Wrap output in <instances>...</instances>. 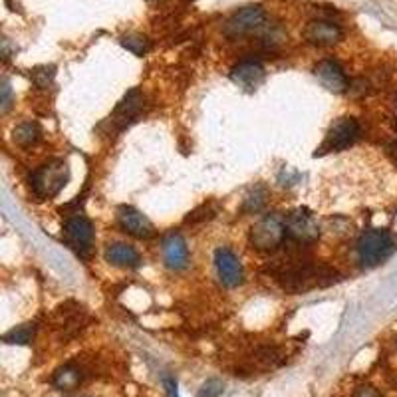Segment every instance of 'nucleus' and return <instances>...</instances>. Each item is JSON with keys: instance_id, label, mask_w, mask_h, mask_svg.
<instances>
[{"instance_id": "26", "label": "nucleus", "mask_w": 397, "mask_h": 397, "mask_svg": "<svg viewBox=\"0 0 397 397\" xmlns=\"http://www.w3.org/2000/svg\"><path fill=\"white\" fill-rule=\"evenodd\" d=\"M8 106H10V86H8V81H4L2 84V111L8 110Z\"/></svg>"}, {"instance_id": "8", "label": "nucleus", "mask_w": 397, "mask_h": 397, "mask_svg": "<svg viewBox=\"0 0 397 397\" xmlns=\"http://www.w3.org/2000/svg\"><path fill=\"white\" fill-rule=\"evenodd\" d=\"M64 237L79 256H88L94 240V226L81 215L68 217L64 222Z\"/></svg>"}, {"instance_id": "13", "label": "nucleus", "mask_w": 397, "mask_h": 397, "mask_svg": "<svg viewBox=\"0 0 397 397\" xmlns=\"http://www.w3.org/2000/svg\"><path fill=\"white\" fill-rule=\"evenodd\" d=\"M143 104H145V95H143L137 88H133L131 92H127L126 97H124V99L119 101V106L115 108L111 122L117 126V129H124V127L129 126L131 122H135V117L142 113Z\"/></svg>"}, {"instance_id": "4", "label": "nucleus", "mask_w": 397, "mask_h": 397, "mask_svg": "<svg viewBox=\"0 0 397 397\" xmlns=\"http://www.w3.org/2000/svg\"><path fill=\"white\" fill-rule=\"evenodd\" d=\"M286 238V219L272 213L262 217L251 229V244L260 253H270L278 249Z\"/></svg>"}, {"instance_id": "14", "label": "nucleus", "mask_w": 397, "mask_h": 397, "mask_svg": "<svg viewBox=\"0 0 397 397\" xmlns=\"http://www.w3.org/2000/svg\"><path fill=\"white\" fill-rule=\"evenodd\" d=\"M163 260L171 270H183L189 264V251L181 235L171 233L163 238Z\"/></svg>"}, {"instance_id": "3", "label": "nucleus", "mask_w": 397, "mask_h": 397, "mask_svg": "<svg viewBox=\"0 0 397 397\" xmlns=\"http://www.w3.org/2000/svg\"><path fill=\"white\" fill-rule=\"evenodd\" d=\"M394 249H396V242H394L391 235L387 231H381V229L364 231L358 238V244H356L360 262L364 267H378L380 262H383L389 254L394 253Z\"/></svg>"}, {"instance_id": "25", "label": "nucleus", "mask_w": 397, "mask_h": 397, "mask_svg": "<svg viewBox=\"0 0 397 397\" xmlns=\"http://www.w3.org/2000/svg\"><path fill=\"white\" fill-rule=\"evenodd\" d=\"M163 385H165V394L167 397H179V391H177V381L171 376H165L163 378Z\"/></svg>"}, {"instance_id": "20", "label": "nucleus", "mask_w": 397, "mask_h": 397, "mask_svg": "<svg viewBox=\"0 0 397 397\" xmlns=\"http://www.w3.org/2000/svg\"><path fill=\"white\" fill-rule=\"evenodd\" d=\"M122 46L127 48L129 52H133L135 56H143L147 50H149V40L142 36V34H131V36H126L122 38Z\"/></svg>"}, {"instance_id": "12", "label": "nucleus", "mask_w": 397, "mask_h": 397, "mask_svg": "<svg viewBox=\"0 0 397 397\" xmlns=\"http://www.w3.org/2000/svg\"><path fill=\"white\" fill-rule=\"evenodd\" d=\"M304 38L314 46H333L342 40V28L330 20H312L304 28Z\"/></svg>"}, {"instance_id": "16", "label": "nucleus", "mask_w": 397, "mask_h": 397, "mask_svg": "<svg viewBox=\"0 0 397 397\" xmlns=\"http://www.w3.org/2000/svg\"><path fill=\"white\" fill-rule=\"evenodd\" d=\"M106 260L111 262L113 267H119V269H135L142 262L139 253L131 244H126V242H111V244H108Z\"/></svg>"}, {"instance_id": "21", "label": "nucleus", "mask_w": 397, "mask_h": 397, "mask_svg": "<svg viewBox=\"0 0 397 397\" xmlns=\"http://www.w3.org/2000/svg\"><path fill=\"white\" fill-rule=\"evenodd\" d=\"M267 197H269V193L262 189V187H256V189L244 199V211L246 213H258L262 206L267 205Z\"/></svg>"}, {"instance_id": "22", "label": "nucleus", "mask_w": 397, "mask_h": 397, "mask_svg": "<svg viewBox=\"0 0 397 397\" xmlns=\"http://www.w3.org/2000/svg\"><path fill=\"white\" fill-rule=\"evenodd\" d=\"M56 76V68L54 66H40L32 72V81L36 84V88L46 90L48 86L52 84V79Z\"/></svg>"}, {"instance_id": "18", "label": "nucleus", "mask_w": 397, "mask_h": 397, "mask_svg": "<svg viewBox=\"0 0 397 397\" xmlns=\"http://www.w3.org/2000/svg\"><path fill=\"white\" fill-rule=\"evenodd\" d=\"M40 137H42V129H40V126L36 122L20 124L14 129V133H12V139L20 147H32V145H36V143L40 142Z\"/></svg>"}, {"instance_id": "7", "label": "nucleus", "mask_w": 397, "mask_h": 397, "mask_svg": "<svg viewBox=\"0 0 397 397\" xmlns=\"http://www.w3.org/2000/svg\"><path fill=\"white\" fill-rule=\"evenodd\" d=\"M286 237L298 244H312L320 237V224L308 209H296L286 219Z\"/></svg>"}, {"instance_id": "24", "label": "nucleus", "mask_w": 397, "mask_h": 397, "mask_svg": "<svg viewBox=\"0 0 397 397\" xmlns=\"http://www.w3.org/2000/svg\"><path fill=\"white\" fill-rule=\"evenodd\" d=\"M354 397H381L380 391L371 385H360L356 391H354Z\"/></svg>"}, {"instance_id": "5", "label": "nucleus", "mask_w": 397, "mask_h": 397, "mask_svg": "<svg viewBox=\"0 0 397 397\" xmlns=\"http://www.w3.org/2000/svg\"><path fill=\"white\" fill-rule=\"evenodd\" d=\"M360 137V124L354 117H340L336 119L326 135L324 143L320 145L316 155H324L330 151H344L349 145H354Z\"/></svg>"}, {"instance_id": "6", "label": "nucleus", "mask_w": 397, "mask_h": 397, "mask_svg": "<svg viewBox=\"0 0 397 397\" xmlns=\"http://www.w3.org/2000/svg\"><path fill=\"white\" fill-rule=\"evenodd\" d=\"M264 20H267L264 8L258 4H251V6H244L231 16L224 22L222 32L226 38H240V36H246L251 32L258 30L264 24Z\"/></svg>"}, {"instance_id": "19", "label": "nucleus", "mask_w": 397, "mask_h": 397, "mask_svg": "<svg viewBox=\"0 0 397 397\" xmlns=\"http://www.w3.org/2000/svg\"><path fill=\"white\" fill-rule=\"evenodd\" d=\"M34 324H22V326H16L8 333H4V342L6 344H18V346H24V344H30L32 338H34Z\"/></svg>"}, {"instance_id": "15", "label": "nucleus", "mask_w": 397, "mask_h": 397, "mask_svg": "<svg viewBox=\"0 0 397 397\" xmlns=\"http://www.w3.org/2000/svg\"><path fill=\"white\" fill-rule=\"evenodd\" d=\"M264 78V68L260 62L254 60H244V62L237 64L231 72V79L244 88V90H254Z\"/></svg>"}, {"instance_id": "1", "label": "nucleus", "mask_w": 397, "mask_h": 397, "mask_svg": "<svg viewBox=\"0 0 397 397\" xmlns=\"http://www.w3.org/2000/svg\"><path fill=\"white\" fill-rule=\"evenodd\" d=\"M338 280V272L328 267H314V264H298L290 267L282 274V286L290 292H306L318 286H328Z\"/></svg>"}, {"instance_id": "27", "label": "nucleus", "mask_w": 397, "mask_h": 397, "mask_svg": "<svg viewBox=\"0 0 397 397\" xmlns=\"http://www.w3.org/2000/svg\"><path fill=\"white\" fill-rule=\"evenodd\" d=\"M387 153H389V157L394 159V163H397V142H394L387 147Z\"/></svg>"}, {"instance_id": "28", "label": "nucleus", "mask_w": 397, "mask_h": 397, "mask_svg": "<svg viewBox=\"0 0 397 397\" xmlns=\"http://www.w3.org/2000/svg\"><path fill=\"white\" fill-rule=\"evenodd\" d=\"M149 2H153V0H149Z\"/></svg>"}, {"instance_id": "9", "label": "nucleus", "mask_w": 397, "mask_h": 397, "mask_svg": "<svg viewBox=\"0 0 397 397\" xmlns=\"http://www.w3.org/2000/svg\"><path fill=\"white\" fill-rule=\"evenodd\" d=\"M117 222L127 235L135 238H151L155 235V229L149 222V219L133 206H119L117 209Z\"/></svg>"}, {"instance_id": "17", "label": "nucleus", "mask_w": 397, "mask_h": 397, "mask_svg": "<svg viewBox=\"0 0 397 397\" xmlns=\"http://www.w3.org/2000/svg\"><path fill=\"white\" fill-rule=\"evenodd\" d=\"M84 380V374L79 369L78 365L74 364H66L62 365L60 369H56L54 378H52V383L58 387V389H64V391H70V389H76L79 383Z\"/></svg>"}, {"instance_id": "10", "label": "nucleus", "mask_w": 397, "mask_h": 397, "mask_svg": "<svg viewBox=\"0 0 397 397\" xmlns=\"http://www.w3.org/2000/svg\"><path fill=\"white\" fill-rule=\"evenodd\" d=\"M215 267L219 272V278L224 286L229 288H237L238 284H242V267L240 260L237 258V254L233 253L231 249H219L215 254Z\"/></svg>"}, {"instance_id": "23", "label": "nucleus", "mask_w": 397, "mask_h": 397, "mask_svg": "<svg viewBox=\"0 0 397 397\" xmlns=\"http://www.w3.org/2000/svg\"><path fill=\"white\" fill-rule=\"evenodd\" d=\"M222 391H224L222 381L217 380V378H213V380H206L205 383L201 385V389H199L197 397H219L222 396Z\"/></svg>"}, {"instance_id": "11", "label": "nucleus", "mask_w": 397, "mask_h": 397, "mask_svg": "<svg viewBox=\"0 0 397 397\" xmlns=\"http://www.w3.org/2000/svg\"><path fill=\"white\" fill-rule=\"evenodd\" d=\"M314 76L318 78V81L328 90V92H333V94H344L348 90V78L342 70V66L333 60H322V62L316 64L314 68Z\"/></svg>"}, {"instance_id": "2", "label": "nucleus", "mask_w": 397, "mask_h": 397, "mask_svg": "<svg viewBox=\"0 0 397 397\" xmlns=\"http://www.w3.org/2000/svg\"><path fill=\"white\" fill-rule=\"evenodd\" d=\"M70 181V167L64 159H52L32 173V191L40 199H52Z\"/></svg>"}]
</instances>
